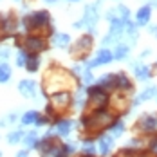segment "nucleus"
I'll return each mask as SVG.
<instances>
[{
	"instance_id": "nucleus-26",
	"label": "nucleus",
	"mask_w": 157,
	"mask_h": 157,
	"mask_svg": "<svg viewBox=\"0 0 157 157\" xmlns=\"http://www.w3.org/2000/svg\"><path fill=\"white\" fill-rule=\"evenodd\" d=\"M40 63H42V60H40V54H29V58H27V62H25V71L27 72H31V74H34V72H38V69H40Z\"/></svg>"
},
{
	"instance_id": "nucleus-1",
	"label": "nucleus",
	"mask_w": 157,
	"mask_h": 157,
	"mask_svg": "<svg viewBox=\"0 0 157 157\" xmlns=\"http://www.w3.org/2000/svg\"><path fill=\"white\" fill-rule=\"evenodd\" d=\"M78 87V78L72 71L63 69L62 65H51L42 79V92L45 96L63 92V90H71Z\"/></svg>"
},
{
	"instance_id": "nucleus-21",
	"label": "nucleus",
	"mask_w": 157,
	"mask_h": 157,
	"mask_svg": "<svg viewBox=\"0 0 157 157\" xmlns=\"http://www.w3.org/2000/svg\"><path fill=\"white\" fill-rule=\"evenodd\" d=\"M134 74H136V78L139 81H146V79L152 78V67L137 63V65H134Z\"/></svg>"
},
{
	"instance_id": "nucleus-35",
	"label": "nucleus",
	"mask_w": 157,
	"mask_h": 157,
	"mask_svg": "<svg viewBox=\"0 0 157 157\" xmlns=\"http://www.w3.org/2000/svg\"><path fill=\"white\" fill-rule=\"evenodd\" d=\"M63 148H65V152H67V155L71 157L76 150H78V143H74V141H67V143H63Z\"/></svg>"
},
{
	"instance_id": "nucleus-5",
	"label": "nucleus",
	"mask_w": 157,
	"mask_h": 157,
	"mask_svg": "<svg viewBox=\"0 0 157 157\" xmlns=\"http://www.w3.org/2000/svg\"><path fill=\"white\" fill-rule=\"evenodd\" d=\"M109 99H110L109 92L103 90L101 87H98V85L87 87V105H85L83 114H92V112L109 109Z\"/></svg>"
},
{
	"instance_id": "nucleus-15",
	"label": "nucleus",
	"mask_w": 157,
	"mask_h": 157,
	"mask_svg": "<svg viewBox=\"0 0 157 157\" xmlns=\"http://www.w3.org/2000/svg\"><path fill=\"white\" fill-rule=\"evenodd\" d=\"M36 90H38L36 81H33V79H22V81H18V92L24 96L25 99H34L36 98Z\"/></svg>"
},
{
	"instance_id": "nucleus-24",
	"label": "nucleus",
	"mask_w": 157,
	"mask_h": 157,
	"mask_svg": "<svg viewBox=\"0 0 157 157\" xmlns=\"http://www.w3.org/2000/svg\"><path fill=\"white\" fill-rule=\"evenodd\" d=\"M114 79H116L114 72L105 74V76H101V78L98 79V87H101V89H103V90H107V92H110V90H116V87H114Z\"/></svg>"
},
{
	"instance_id": "nucleus-31",
	"label": "nucleus",
	"mask_w": 157,
	"mask_h": 157,
	"mask_svg": "<svg viewBox=\"0 0 157 157\" xmlns=\"http://www.w3.org/2000/svg\"><path fill=\"white\" fill-rule=\"evenodd\" d=\"M27 58H29V52L25 51V49H18V52H16V65L18 67H24L25 62H27Z\"/></svg>"
},
{
	"instance_id": "nucleus-48",
	"label": "nucleus",
	"mask_w": 157,
	"mask_h": 157,
	"mask_svg": "<svg viewBox=\"0 0 157 157\" xmlns=\"http://www.w3.org/2000/svg\"><path fill=\"white\" fill-rule=\"evenodd\" d=\"M0 67H2V65H0Z\"/></svg>"
},
{
	"instance_id": "nucleus-12",
	"label": "nucleus",
	"mask_w": 157,
	"mask_h": 157,
	"mask_svg": "<svg viewBox=\"0 0 157 157\" xmlns=\"http://www.w3.org/2000/svg\"><path fill=\"white\" fill-rule=\"evenodd\" d=\"M112 60H114L112 51L107 49V47H103V49H99V51L96 52L94 60H89V62H83V63H85L87 69H94V67H99V65H109Z\"/></svg>"
},
{
	"instance_id": "nucleus-39",
	"label": "nucleus",
	"mask_w": 157,
	"mask_h": 157,
	"mask_svg": "<svg viewBox=\"0 0 157 157\" xmlns=\"http://www.w3.org/2000/svg\"><path fill=\"white\" fill-rule=\"evenodd\" d=\"M150 152L157 155V136H154V137H152V141H150Z\"/></svg>"
},
{
	"instance_id": "nucleus-17",
	"label": "nucleus",
	"mask_w": 157,
	"mask_h": 157,
	"mask_svg": "<svg viewBox=\"0 0 157 157\" xmlns=\"http://www.w3.org/2000/svg\"><path fill=\"white\" fill-rule=\"evenodd\" d=\"M150 18H152V6H143V7H139V11L136 13V25L137 27L148 25Z\"/></svg>"
},
{
	"instance_id": "nucleus-36",
	"label": "nucleus",
	"mask_w": 157,
	"mask_h": 157,
	"mask_svg": "<svg viewBox=\"0 0 157 157\" xmlns=\"http://www.w3.org/2000/svg\"><path fill=\"white\" fill-rule=\"evenodd\" d=\"M51 123V119H49L45 114H40L38 112V117H36V121H34V125L36 126H45V125H49Z\"/></svg>"
},
{
	"instance_id": "nucleus-45",
	"label": "nucleus",
	"mask_w": 157,
	"mask_h": 157,
	"mask_svg": "<svg viewBox=\"0 0 157 157\" xmlns=\"http://www.w3.org/2000/svg\"><path fill=\"white\" fill-rule=\"evenodd\" d=\"M67 2H79V0H67Z\"/></svg>"
},
{
	"instance_id": "nucleus-7",
	"label": "nucleus",
	"mask_w": 157,
	"mask_h": 157,
	"mask_svg": "<svg viewBox=\"0 0 157 157\" xmlns=\"http://www.w3.org/2000/svg\"><path fill=\"white\" fill-rule=\"evenodd\" d=\"M101 2H103V0H98V2H94V4H90V6H87V7H85V15H83V18L78 20V22L74 24V27H76V29L87 27L90 36L98 33V29H96L98 20H99V11H98V9H99Z\"/></svg>"
},
{
	"instance_id": "nucleus-34",
	"label": "nucleus",
	"mask_w": 157,
	"mask_h": 157,
	"mask_svg": "<svg viewBox=\"0 0 157 157\" xmlns=\"http://www.w3.org/2000/svg\"><path fill=\"white\" fill-rule=\"evenodd\" d=\"M114 157H141V155H139V154H136L134 150H130V148H126V146H125V148H121V150H119Z\"/></svg>"
},
{
	"instance_id": "nucleus-14",
	"label": "nucleus",
	"mask_w": 157,
	"mask_h": 157,
	"mask_svg": "<svg viewBox=\"0 0 157 157\" xmlns=\"http://www.w3.org/2000/svg\"><path fill=\"white\" fill-rule=\"evenodd\" d=\"M114 87H116V92H132L134 90V83H132V79L126 76L125 72H114Z\"/></svg>"
},
{
	"instance_id": "nucleus-46",
	"label": "nucleus",
	"mask_w": 157,
	"mask_h": 157,
	"mask_svg": "<svg viewBox=\"0 0 157 157\" xmlns=\"http://www.w3.org/2000/svg\"><path fill=\"white\" fill-rule=\"evenodd\" d=\"M0 157H2V152H0Z\"/></svg>"
},
{
	"instance_id": "nucleus-33",
	"label": "nucleus",
	"mask_w": 157,
	"mask_h": 157,
	"mask_svg": "<svg viewBox=\"0 0 157 157\" xmlns=\"http://www.w3.org/2000/svg\"><path fill=\"white\" fill-rule=\"evenodd\" d=\"M79 76H81V79H83V83H85V85H90V83L94 81V76H92L90 69H87V67L81 71V74H79Z\"/></svg>"
},
{
	"instance_id": "nucleus-16",
	"label": "nucleus",
	"mask_w": 157,
	"mask_h": 157,
	"mask_svg": "<svg viewBox=\"0 0 157 157\" xmlns=\"http://www.w3.org/2000/svg\"><path fill=\"white\" fill-rule=\"evenodd\" d=\"M96 146H98L99 155H101V157H107L110 152H112V148H114V139L110 137L109 134H101V136L98 137Z\"/></svg>"
},
{
	"instance_id": "nucleus-47",
	"label": "nucleus",
	"mask_w": 157,
	"mask_h": 157,
	"mask_svg": "<svg viewBox=\"0 0 157 157\" xmlns=\"http://www.w3.org/2000/svg\"><path fill=\"white\" fill-rule=\"evenodd\" d=\"M155 98H157V94H155Z\"/></svg>"
},
{
	"instance_id": "nucleus-6",
	"label": "nucleus",
	"mask_w": 157,
	"mask_h": 157,
	"mask_svg": "<svg viewBox=\"0 0 157 157\" xmlns=\"http://www.w3.org/2000/svg\"><path fill=\"white\" fill-rule=\"evenodd\" d=\"M34 150H38L40 157H69L60 137H40Z\"/></svg>"
},
{
	"instance_id": "nucleus-40",
	"label": "nucleus",
	"mask_w": 157,
	"mask_h": 157,
	"mask_svg": "<svg viewBox=\"0 0 157 157\" xmlns=\"http://www.w3.org/2000/svg\"><path fill=\"white\" fill-rule=\"evenodd\" d=\"M29 152H31V150H27V148H22V150H18V152H16L15 157H29Z\"/></svg>"
},
{
	"instance_id": "nucleus-27",
	"label": "nucleus",
	"mask_w": 157,
	"mask_h": 157,
	"mask_svg": "<svg viewBox=\"0 0 157 157\" xmlns=\"http://www.w3.org/2000/svg\"><path fill=\"white\" fill-rule=\"evenodd\" d=\"M81 155H96V152H98V146H96L94 139H83L81 143Z\"/></svg>"
},
{
	"instance_id": "nucleus-20",
	"label": "nucleus",
	"mask_w": 157,
	"mask_h": 157,
	"mask_svg": "<svg viewBox=\"0 0 157 157\" xmlns=\"http://www.w3.org/2000/svg\"><path fill=\"white\" fill-rule=\"evenodd\" d=\"M38 139H40V136H38V132H36V130H29V132H24V137H22L24 148H27V150H34V146H36Z\"/></svg>"
},
{
	"instance_id": "nucleus-22",
	"label": "nucleus",
	"mask_w": 157,
	"mask_h": 157,
	"mask_svg": "<svg viewBox=\"0 0 157 157\" xmlns=\"http://www.w3.org/2000/svg\"><path fill=\"white\" fill-rule=\"evenodd\" d=\"M52 45L58 49H67L71 45V36L67 33H54L52 34Z\"/></svg>"
},
{
	"instance_id": "nucleus-28",
	"label": "nucleus",
	"mask_w": 157,
	"mask_h": 157,
	"mask_svg": "<svg viewBox=\"0 0 157 157\" xmlns=\"http://www.w3.org/2000/svg\"><path fill=\"white\" fill-rule=\"evenodd\" d=\"M36 117H38V112H36V110H27V112H24V114L20 116L18 121H20L22 126H31V125H34Z\"/></svg>"
},
{
	"instance_id": "nucleus-44",
	"label": "nucleus",
	"mask_w": 157,
	"mask_h": 157,
	"mask_svg": "<svg viewBox=\"0 0 157 157\" xmlns=\"http://www.w3.org/2000/svg\"><path fill=\"white\" fill-rule=\"evenodd\" d=\"M45 2H47V4H56L58 0H45Z\"/></svg>"
},
{
	"instance_id": "nucleus-37",
	"label": "nucleus",
	"mask_w": 157,
	"mask_h": 157,
	"mask_svg": "<svg viewBox=\"0 0 157 157\" xmlns=\"http://www.w3.org/2000/svg\"><path fill=\"white\" fill-rule=\"evenodd\" d=\"M11 56V47H0V63L7 62Z\"/></svg>"
},
{
	"instance_id": "nucleus-30",
	"label": "nucleus",
	"mask_w": 157,
	"mask_h": 157,
	"mask_svg": "<svg viewBox=\"0 0 157 157\" xmlns=\"http://www.w3.org/2000/svg\"><path fill=\"white\" fill-rule=\"evenodd\" d=\"M2 67H0V83H7L9 79H11V67H9V63H0Z\"/></svg>"
},
{
	"instance_id": "nucleus-41",
	"label": "nucleus",
	"mask_w": 157,
	"mask_h": 157,
	"mask_svg": "<svg viewBox=\"0 0 157 157\" xmlns=\"http://www.w3.org/2000/svg\"><path fill=\"white\" fill-rule=\"evenodd\" d=\"M148 33L154 34V36L157 38V25H150V27H148Z\"/></svg>"
},
{
	"instance_id": "nucleus-29",
	"label": "nucleus",
	"mask_w": 157,
	"mask_h": 157,
	"mask_svg": "<svg viewBox=\"0 0 157 157\" xmlns=\"http://www.w3.org/2000/svg\"><path fill=\"white\" fill-rule=\"evenodd\" d=\"M22 137H24V130L16 128V130H9L7 132L6 141H7V144H20L22 143Z\"/></svg>"
},
{
	"instance_id": "nucleus-10",
	"label": "nucleus",
	"mask_w": 157,
	"mask_h": 157,
	"mask_svg": "<svg viewBox=\"0 0 157 157\" xmlns=\"http://www.w3.org/2000/svg\"><path fill=\"white\" fill-rule=\"evenodd\" d=\"M20 44H22L20 47L25 49L29 54H40V52H44V51L49 47L47 38L38 36V34H25V36L20 40Z\"/></svg>"
},
{
	"instance_id": "nucleus-19",
	"label": "nucleus",
	"mask_w": 157,
	"mask_h": 157,
	"mask_svg": "<svg viewBox=\"0 0 157 157\" xmlns=\"http://www.w3.org/2000/svg\"><path fill=\"white\" fill-rule=\"evenodd\" d=\"M125 121H121V119H116L112 125L107 128V134H109L112 139H117V137H121L123 134H125Z\"/></svg>"
},
{
	"instance_id": "nucleus-11",
	"label": "nucleus",
	"mask_w": 157,
	"mask_h": 157,
	"mask_svg": "<svg viewBox=\"0 0 157 157\" xmlns=\"http://www.w3.org/2000/svg\"><path fill=\"white\" fill-rule=\"evenodd\" d=\"M109 107H110V112H114L116 116L117 114H125L130 109V101L125 96V92H116L109 99Z\"/></svg>"
},
{
	"instance_id": "nucleus-3",
	"label": "nucleus",
	"mask_w": 157,
	"mask_h": 157,
	"mask_svg": "<svg viewBox=\"0 0 157 157\" xmlns=\"http://www.w3.org/2000/svg\"><path fill=\"white\" fill-rule=\"evenodd\" d=\"M20 25H22V31L27 34H38L44 38L54 34L51 27V13L45 9H38V11L24 15L20 18Z\"/></svg>"
},
{
	"instance_id": "nucleus-32",
	"label": "nucleus",
	"mask_w": 157,
	"mask_h": 157,
	"mask_svg": "<svg viewBox=\"0 0 157 157\" xmlns=\"http://www.w3.org/2000/svg\"><path fill=\"white\" fill-rule=\"evenodd\" d=\"M116 11L119 13V15H117L119 20H123V22H128V20H130V9H128L126 6H117Z\"/></svg>"
},
{
	"instance_id": "nucleus-23",
	"label": "nucleus",
	"mask_w": 157,
	"mask_h": 157,
	"mask_svg": "<svg viewBox=\"0 0 157 157\" xmlns=\"http://www.w3.org/2000/svg\"><path fill=\"white\" fill-rule=\"evenodd\" d=\"M157 94V89L152 85V87H146L144 90H143L141 94L137 96L136 99H134V107H137V105H141L143 101H148V99H152V98H155Z\"/></svg>"
},
{
	"instance_id": "nucleus-8",
	"label": "nucleus",
	"mask_w": 157,
	"mask_h": 157,
	"mask_svg": "<svg viewBox=\"0 0 157 157\" xmlns=\"http://www.w3.org/2000/svg\"><path fill=\"white\" fill-rule=\"evenodd\" d=\"M92 45H94V38H92L90 34H83V36H79L78 40L69 47L71 58L79 60V62H87V56H89V52L92 51Z\"/></svg>"
},
{
	"instance_id": "nucleus-2",
	"label": "nucleus",
	"mask_w": 157,
	"mask_h": 157,
	"mask_svg": "<svg viewBox=\"0 0 157 157\" xmlns=\"http://www.w3.org/2000/svg\"><path fill=\"white\" fill-rule=\"evenodd\" d=\"M116 114L110 112L109 109L99 110V112H92V114H83L79 119V132H83V139H96L101 134L107 132L114 121H116Z\"/></svg>"
},
{
	"instance_id": "nucleus-43",
	"label": "nucleus",
	"mask_w": 157,
	"mask_h": 157,
	"mask_svg": "<svg viewBox=\"0 0 157 157\" xmlns=\"http://www.w3.org/2000/svg\"><path fill=\"white\" fill-rule=\"evenodd\" d=\"M148 6H154V7H157V0H150V4Z\"/></svg>"
},
{
	"instance_id": "nucleus-4",
	"label": "nucleus",
	"mask_w": 157,
	"mask_h": 157,
	"mask_svg": "<svg viewBox=\"0 0 157 157\" xmlns=\"http://www.w3.org/2000/svg\"><path fill=\"white\" fill-rule=\"evenodd\" d=\"M47 107H45V116L51 119V123L54 119H60L63 116H67V112L72 109V94L71 90H63L56 94L47 96Z\"/></svg>"
},
{
	"instance_id": "nucleus-38",
	"label": "nucleus",
	"mask_w": 157,
	"mask_h": 157,
	"mask_svg": "<svg viewBox=\"0 0 157 157\" xmlns=\"http://www.w3.org/2000/svg\"><path fill=\"white\" fill-rule=\"evenodd\" d=\"M18 119H20V116H18L16 112H11V114H7V116H6V119H4V121H6V125H15Z\"/></svg>"
},
{
	"instance_id": "nucleus-42",
	"label": "nucleus",
	"mask_w": 157,
	"mask_h": 157,
	"mask_svg": "<svg viewBox=\"0 0 157 157\" xmlns=\"http://www.w3.org/2000/svg\"><path fill=\"white\" fill-rule=\"evenodd\" d=\"M148 54H150V51H143V52H141V58H144V56H148Z\"/></svg>"
},
{
	"instance_id": "nucleus-13",
	"label": "nucleus",
	"mask_w": 157,
	"mask_h": 157,
	"mask_svg": "<svg viewBox=\"0 0 157 157\" xmlns=\"http://www.w3.org/2000/svg\"><path fill=\"white\" fill-rule=\"evenodd\" d=\"M72 126H74V121L72 119H69V117H60V119H54L52 121V132L56 134V137H67L69 134H71V130H72Z\"/></svg>"
},
{
	"instance_id": "nucleus-9",
	"label": "nucleus",
	"mask_w": 157,
	"mask_h": 157,
	"mask_svg": "<svg viewBox=\"0 0 157 157\" xmlns=\"http://www.w3.org/2000/svg\"><path fill=\"white\" fill-rule=\"evenodd\" d=\"M134 132L141 137L157 136V114H143L134 125Z\"/></svg>"
},
{
	"instance_id": "nucleus-18",
	"label": "nucleus",
	"mask_w": 157,
	"mask_h": 157,
	"mask_svg": "<svg viewBox=\"0 0 157 157\" xmlns=\"http://www.w3.org/2000/svg\"><path fill=\"white\" fill-rule=\"evenodd\" d=\"M85 105H87V87H81L79 85L78 89H76V94L72 96V107L83 110Z\"/></svg>"
},
{
	"instance_id": "nucleus-25",
	"label": "nucleus",
	"mask_w": 157,
	"mask_h": 157,
	"mask_svg": "<svg viewBox=\"0 0 157 157\" xmlns=\"http://www.w3.org/2000/svg\"><path fill=\"white\" fill-rule=\"evenodd\" d=\"M128 52H130V45L121 40L119 44H116V51L112 54H114V60H119L121 62V60H125L126 56H128Z\"/></svg>"
}]
</instances>
